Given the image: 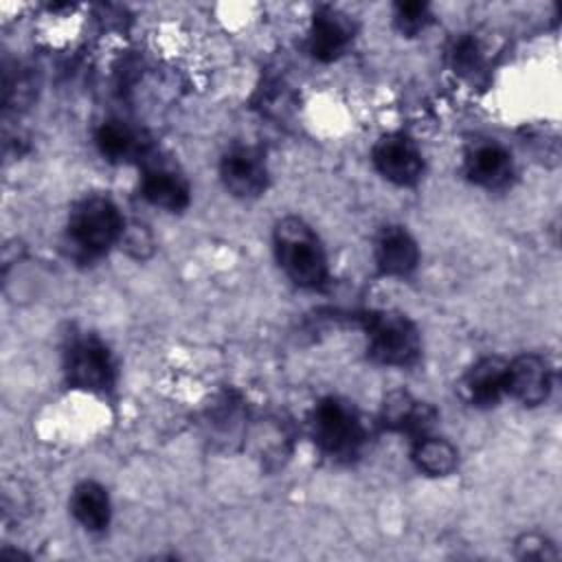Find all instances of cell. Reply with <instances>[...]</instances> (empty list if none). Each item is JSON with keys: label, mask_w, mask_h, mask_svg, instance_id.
Listing matches in <instances>:
<instances>
[{"label": "cell", "mask_w": 562, "mask_h": 562, "mask_svg": "<svg viewBox=\"0 0 562 562\" xmlns=\"http://www.w3.org/2000/svg\"><path fill=\"white\" fill-rule=\"evenodd\" d=\"M356 26L347 13L334 7H318L307 31V53L323 64L336 61L351 46Z\"/></svg>", "instance_id": "8"}, {"label": "cell", "mask_w": 562, "mask_h": 562, "mask_svg": "<svg viewBox=\"0 0 562 562\" xmlns=\"http://www.w3.org/2000/svg\"><path fill=\"white\" fill-rule=\"evenodd\" d=\"M450 68L465 79H474L483 70V50L472 35H459L448 48Z\"/></svg>", "instance_id": "18"}, {"label": "cell", "mask_w": 562, "mask_h": 562, "mask_svg": "<svg viewBox=\"0 0 562 562\" xmlns=\"http://www.w3.org/2000/svg\"><path fill=\"white\" fill-rule=\"evenodd\" d=\"M514 555L518 560H538V562H547V560H558L560 558L553 540H549L540 531H525V533H520L514 540Z\"/></svg>", "instance_id": "20"}, {"label": "cell", "mask_w": 562, "mask_h": 562, "mask_svg": "<svg viewBox=\"0 0 562 562\" xmlns=\"http://www.w3.org/2000/svg\"><path fill=\"white\" fill-rule=\"evenodd\" d=\"M371 160L375 171L397 187H413L424 173V156L417 143L402 132L380 136L371 149Z\"/></svg>", "instance_id": "7"}, {"label": "cell", "mask_w": 562, "mask_h": 562, "mask_svg": "<svg viewBox=\"0 0 562 562\" xmlns=\"http://www.w3.org/2000/svg\"><path fill=\"white\" fill-rule=\"evenodd\" d=\"M125 220L112 198L90 193L77 200L66 224V244L75 259L97 261L121 244Z\"/></svg>", "instance_id": "1"}, {"label": "cell", "mask_w": 562, "mask_h": 562, "mask_svg": "<svg viewBox=\"0 0 562 562\" xmlns=\"http://www.w3.org/2000/svg\"><path fill=\"white\" fill-rule=\"evenodd\" d=\"M463 397L476 408H492L507 395V360L479 358L461 378Z\"/></svg>", "instance_id": "13"}, {"label": "cell", "mask_w": 562, "mask_h": 562, "mask_svg": "<svg viewBox=\"0 0 562 562\" xmlns=\"http://www.w3.org/2000/svg\"><path fill=\"white\" fill-rule=\"evenodd\" d=\"M272 248L279 268L303 290H321L329 279L325 248L316 231L299 215H285L274 224Z\"/></svg>", "instance_id": "2"}, {"label": "cell", "mask_w": 562, "mask_h": 562, "mask_svg": "<svg viewBox=\"0 0 562 562\" xmlns=\"http://www.w3.org/2000/svg\"><path fill=\"white\" fill-rule=\"evenodd\" d=\"M140 195L151 206H158L169 213H180L191 202V189L187 178L171 165H165L151 156L143 162Z\"/></svg>", "instance_id": "10"}, {"label": "cell", "mask_w": 562, "mask_h": 562, "mask_svg": "<svg viewBox=\"0 0 562 562\" xmlns=\"http://www.w3.org/2000/svg\"><path fill=\"white\" fill-rule=\"evenodd\" d=\"M70 514L86 531L103 533L112 516L108 490L97 481L77 483L70 492Z\"/></svg>", "instance_id": "16"}, {"label": "cell", "mask_w": 562, "mask_h": 562, "mask_svg": "<svg viewBox=\"0 0 562 562\" xmlns=\"http://www.w3.org/2000/svg\"><path fill=\"white\" fill-rule=\"evenodd\" d=\"M119 246L134 259H147L154 252V237L145 226L132 224L125 226Z\"/></svg>", "instance_id": "21"}, {"label": "cell", "mask_w": 562, "mask_h": 562, "mask_svg": "<svg viewBox=\"0 0 562 562\" xmlns=\"http://www.w3.org/2000/svg\"><path fill=\"white\" fill-rule=\"evenodd\" d=\"M553 384V373L540 353H520L507 360V395L522 406H538L547 402Z\"/></svg>", "instance_id": "11"}, {"label": "cell", "mask_w": 562, "mask_h": 562, "mask_svg": "<svg viewBox=\"0 0 562 562\" xmlns=\"http://www.w3.org/2000/svg\"><path fill=\"white\" fill-rule=\"evenodd\" d=\"M367 334V356L384 367H413L422 356L417 325L395 310H371L358 316Z\"/></svg>", "instance_id": "3"}, {"label": "cell", "mask_w": 562, "mask_h": 562, "mask_svg": "<svg viewBox=\"0 0 562 562\" xmlns=\"http://www.w3.org/2000/svg\"><path fill=\"white\" fill-rule=\"evenodd\" d=\"M312 437L334 461H351L364 443V424L356 406L342 397H323L312 411Z\"/></svg>", "instance_id": "4"}, {"label": "cell", "mask_w": 562, "mask_h": 562, "mask_svg": "<svg viewBox=\"0 0 562 562\" xmlns=\"http://www.w3.org/2000/svg\"><path fill=\"white\" fill-rule=\"evenodd\" d=\"M94 145L108 162H145L151 156V145L145 134L125 121H103L94 132Z\"/></svg>", "instance_id": "14"}, {"label": "cell", "mask_w": 562, "mask_h": 562, "mask_svg": "<svg viewBox=\"0 0 562 562\" xmlns=\"http://www.w3.org/2000/svg\"><path fill=\"white\" fill-rule=\"evenodd\" d=\"M411 459L428 476H448L459 465V450L443 437L424 435L413 441Z\"/></svg>", "instance_id": "17"}, {"label": "cell", "mask_w": 562, "mask_h": 562, "mask_svg": "<svg viewBox=\"0 0 562 562\" xmlns=\"http://www.w3.org/2000/svg\"><path fill=\"white\" fill-rule=\"evenodd\" d=\"M64 371L70 386L105 395L116 384V364L108 345L94 334H81L70 340L64 353Z\"/></svg>", "instance_id": "5"}, {"label": "cell", "mask_w": 562, "mask_h": 562, "mask_svg": "<svg viewBox=\"0 0 562 562\" xmlns=\"http://www.w3.org/2000/svg\"><path fill=\"white\" fill-rule=\"evenodd\" d=\"M220 180L239 200H255L266 193L270 173L263 154L252 145H233L220 158Z\"/></svg>", "instance_id": "6"}, {"label": "cell", "mask_w": 562, "mask_h": 562, "mask_svg": "<svg viewBox=\"0 0 562 562\" xmlns=\"http://www.w3.org/2000/svg\"><path fill=\"white\" fill-rule=\"evenodd\" d=\"M380 419H382L384 428H389L393 432L408 435L415 441L424 435H430L437 413L430 404L415 400L408 391L395 389L384 395Z\"/></svg>", "instance_id": "12"}, {"label": "cell", "mask_w": 562, "mask_h": 562, "mask_svg": "<svg viewBox=\"0 0 562 562\" xmlns=\"http://www.w3.org/2000/svg\"><path fill=\"white\" fill-rule=\"evenodd\" d=\"M373 259L382 274L406 277L419 263V248L415 237L404 226L389 224L375 237Z\"/></svg>", "instance_id": "15"}, {"label": "cell", "mask_w": 562, "mask_h": 562, "mask_svg": "<svg viewBox=\"0 0 562 562\" xmlns=\"http://www.w3.org/2000/svg\"><path fill=\"white\" fill-rule=\"evenodd\" d=\"M432 22V11L428 2L419 0H406L395 2L393 7V24L404 37H415L424 33Z\"/></svg>", "instance_id": "19"}, {"label": "cell", "mask_w": 562, "mask_h": 562, "mask_svg": "<svg viewBox=\"0 0 562 562\" xmlns=\"http://www.w3.org/2000/svg\"><path fill=\"white\" fill-rule=\"evenodd\" d=\"M465 178L483 189H503L514 176V158L505 145L490 138L472 140L463 154Z\"/></svg>", "instance_id": "9"}]
</instances>
